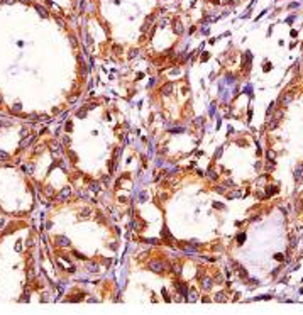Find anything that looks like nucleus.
I'll use <instances>...</instances> for the list:
<instances>
[{"label":"nucleus","instance_id":"1","mask_svg":"<svg viewBox=\"0 0 303 315\" xmlns=\"http://www.w3.org/2000/svg\"><path fill=\"white\" fill-rule=\"evenodd\" d=\"M151 269L156 271V273L163 271V269H164V263H161V261H153V263H151Z\"/></svg>","mask_w":303,"mask_h":315},{"label":"nucleus","instance_id":"2","mask_svg":"<svg viewBox=\"0 0 303 315\" xmlns=\"http://www.w3.org/2000/svg\"><path fill=\"white\" fill-rule=\"evenodd\" d=\"M56 244H58V246H63V247H68V246H69V241H68V237H65V235H59V237H56Z\"/></svg>","mask_w":303,"mask_h":315},{"label":"nucleus","instance_id":"3","mask_svg":"<svg viewBox=\"0 0 303 315\" xmlns=\"http://www.w3.org/2000/svg\"><path fill=\"white\" fill-rule=\"evenodd\" d=\"M68 195H71V187H66V188H63V191L58 195V200H65Z\"/></svg>","mask_w":303,"mask_h":315},{"label":"nucleus","instance_id":"4","mask_svg":"<svg viewBox=\"0 0 303 315\" xmlns=\"http://www.w3.org/2000/svg\"><path fill=\"white\" fill-rule=\"evenodd\" d=\"M171 90H173V83H166L164 87H163V93H164V95H169Z\"/></svg>","mask_w":303,"mask_h":315},{"label":"nucleus","instance_id":"5","mask_svg":"<svg viewBox=\"0 0 303 315\" xmlns=\"http://www.w3.org/2000/svg\"><path fill=\"white\" fill-rule=\"evenodd\" d=\"M175 31H176V34H181V32H183V26H181V22H179V20L175 22Z\"/></svg>","mask_w":303,"mask_h":315},{"label":"nucleus","instance_id":"6","mask_svg":"<svg viewBox=\"0 0 303 315\" xmlns=\"http://www.w3.org/2000/svg\"><path fill=\"white\" fill-rule=\"evenodd\" d=\"M203 288H207V290L212 288V280H210V278H205V280H203Z\"/></svg>","mask_w":303,"mask_h":315},{"label":"nucleus","instance_id":"7","mask_svg":"<svg viewBox=\"0 0 303 315\" xmlns=\"http://www.w3.org/2000/svg\"><path fill=\"white\" fill-rule=\"evenodd\" d=\"M36 9H37V12H39L42 17H48V12H46V9H42L41 5H36Z\"/></svg>","mask_w":303,"mask_h":315},{"label":"nucleus","instance_id":"8","mask_svg":"<svg viewBox=\"0 0 303 315\" xmlns=\"http://www.w3.org/2000/svg\"><path fill=\"white\" fill-rule=\"evenodd\" d=\"M301 176H303V168H296V169H295V178L300 180Z\"/></svg>","mask_w":303,"mask_h":315},{"label":"nucleus","instance_id":"9","mask_svg":"<svg viewBox=\"0 0 303 315\" xmlns=\"http://www.w3.org/2000/svg\"><path fill=\"white\" fill-rule=\"evenodd\" d=\"M9 159V154L4 153V151H0V161H7Z\"/></svg>","mask_w":303,"mask_h":315},{"label":"nucleus","instance_id":"10","mask_svg":"<svg viewBox=\"0 0 303 315\" xmlns=\"http://www.w3.org/2000/svg\"><path fill=\"white\" fill-rule=\"evenodd\" d=\"M244 239H246V234H244V232H241V234L237 235V242H239V244H242V242H244Z\"/></svg>","mask_w":303,"mask_h":315},{"label":"nucleus","instance_id":"11","mask_svg":"<svg viewBox=\"0 0 303 315\" xmlns=\"http://www.w3.org/2000/svg\"><path fill=\"white\" fill-rule=\"evenodd\" d=\"M12 110H14V112H20V110H22V105H20V103H15V105L12 107Z\"/></svg>","mask_w":303,"mask_h":315},{"label":"nucleus","instance_id":"12","mask_svg":"<svg viewBox=\"0 0 303 315\" xmlns=\"http://www.w3.org/2000/svg\"><path fill=\"white\" fill-rule=\"evenodd\" d=\"M215 300H222V302H225V297H224V293H217V297H215Z\"/></svg>","mask_w":303,"mask_h":315},{"label":"nucleus","instance_id":"13","mask_svg":"<svg viewBox=\"0 0 303 315\" xmlns=\"http://www.w3.org/2000/svg\"><path fill=\"white\" fill-rule=\"evenodd\" d=\"M273 193H276V188H273V187H269L268 188V197H271Z\"/></svg>","mask_w":303,"mask_h":315},{"label":"nucleus","instance_id":"14","mask_svg":"<svg viewBox=\"0 0 303 315\" xmlns=\"http://www.w3.org/2000/svg\"><path fill=\"white\" fill-rule=\"evenodd\" d=\"M88 271L95 273V271H97V264H90V266H88Z\"/></svg>","mask_w":303,"mask_h":315},{"label":"nucleus","instance_id":"15","mask_svg":"<svg viewBox=\"0 0 303 315\" xmlns=\"http://www.w3.org/2000/svg\"><path fill=\"white\" fill-rule=\"evenodd\" d=\"M208 178H210V180H217V175L213 171H208Z\"/></svg>","mask_w":303,"mask_h":315},{"label":"nucleus","instance_id":"16","mask_svg":"<svg viewBox=\"0 0 303 315\" xmlns=\"http://www.w3.org/2000/svg\"><path fill=\"white\" fill-rule=\"evenodd\" d=\"M91 190H93V191L100 190V185H97V183H91Z\"/></svg>","mask_w":303,"mask_h":315},{"label":"nucleus","instance_id":"17","mask_svg":"<svg viewBox=\"0 0 303 315\" xmlns=\"http://www.w3.org/2000/svg\"><path fill=\"white\" fill-rule=\"evenodd\" d=\"M78 115H80V117H83V115H87V112H85V110H80V112H78Z\"/></svg>","mask_w":303,"mask_h":315},{"label":"nucleus","instance_id":"18","mask_svg":"<svg viewBox=\"0 0 303 315\" xmlns=\"http://www.w3.org/2000/svg\"><path fill=\"white\" fill-rule=\"evenodd\" d=\"M190 295H191V300H197V293H195V291H191Z\"/></svg>","mask_w":303,"mask_h":315},{"label":"nucleus","instance_id":"19","mask_svg":"<svg viewBox=\"0 0 303 315\" xmlns=\"http://www.w3.org/2000/svg\"><path fill=\"white\" fill-rule=\"evenodd\" d=\"M212 2H215V4H219V0H212Z\"/></svg>","mask_w":303,"mask_h":315}]
</instances>
